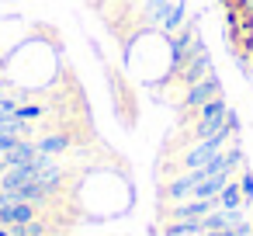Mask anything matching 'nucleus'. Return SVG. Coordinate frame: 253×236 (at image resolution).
<instances>
[{
  "mask_svg": "<svg viewBox=\"0 0 253 236\" xmlns=\"http://www.w3.org/2000/svg\"><path fill=\"white\" fill-rule=\"evenodd\" d=\"M0 97H7V80L0 77Z\"/></svg>",
  "mask_w": 253,
  "mask_h": 236,
  "instance_id": "obj_3",
  "label": "nucleus"
},
{
  "mask_svg": "<svg viewBox=\"0 0 253 236\" xmlns=\"http://www.w3.org/2000/svg\"><path fill=\"white\" fill-rule=\"evenodd\" d=\"M225 7V35L232 42V52L239 59H250L253 52V4L250 0H218Z\"/></svg>",
  "mask_w": 253,
  "mask_h": 236,
  "instance_id": "obj_1",
  "label": "nucleus"
},
{
  "mask_svg": "<svg viewBox=\"0 0 253 236\" xmlns=\"http://www.w3.org/2000/svg\"><path fill=\"white\" fill-rule=\"evenodd\" d=\"M35 146H39V153H45V156H63V153L73 149V132H66V129L45 132V136L35 139Z\"/></svg>",
  "mask_w": 253,
  "mask_h": 236,
  "instance_id": "obj_2",
  "label": "nucleus"
},
{
  "mask_svg": "<svg viewBox=\"0 0 253 236\" xmlns=\"http://www.w3.org/2000/svg\"><path fill=\"white\" fill-rule=\"evenodd\" d=\"M0 236H11V229H7V226H0Z\"/></svg>",
  "mask_w": 253,
  "mask_h": 236,
  "instance_id": "obj_4",
  "label": "nucleus"
}]
</instances>
